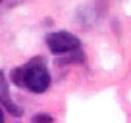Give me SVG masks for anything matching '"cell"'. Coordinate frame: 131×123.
<instances>
[{"mask_svg":"<svg viewBox=\"0 0 131 123\" xmlns=\"http://www.w3.org/2000/svg\"><path fill=\"white\" fill-rule=\"evenodd\" d=\"M12 81L17 87H25L31 92H45L50 87V73L46 69L45 61L41 58H35L23 67H17L12 71Z\"/></svg>","mask_w":131,"mask_h":123,"instance_id":"cell-1","label":"cell"},{"mask_svg":"<svg viewBox=\"0 0 131 123\" xmlns=\"http://www.w3.org/2000/svg\"><path fill=\"white\" fill-rule=\"evenodd\" d=\"M46 46L54 56H64V54H70L73 50L81 48V41L77 37H73L71 33L58 31V33H50L46 37Z\"/></svg>","mask_w":131,"mask_h":123,"instance_id":"cell-2","label":"cell"},{"mask_svg":"<svg viewBox=\"0 0 131 123\" xmlns=\"http://www.w3.org/2000/svg\"><path fill=\"white\" fill-rule=\"evenodd\" d=\"M0 102H2V108L8 110L12 115H21V108L16 106L10 98V89H8V83L4 79V73L0 71Z\"/></svg>","mask_w":131,"mask_h":123,"instance_id":"cell-3","label":"cell"},{"mask_svg":"<svg viewBox=\"0 0 131 123\" xmlns=\"http://www.w3.org/2000/svg\"><path fill=\"white\" fill-rule=\"evenodd\" d=\"M33 121H52V117H50V115H46V114H39V115H35V117H33Z\"/></svg>","mask_w":131,"mask_h":123,"instance_id":"cell-4","label":"cell"},{"mask_svg":"<svg viewBox=\"0 0 131 123\" xmlns=\"http://www.w3.org/2000/svg\"><path fill=\"white\" fill-rule=\"evenodd\" d=\"M4 121V112H2V108H0V123Z\"/></svg>","mask_w":131,"mask_h":123,"instance_id":"cell-5","label":"cell"},{"mask_svg":"<svg viewBox=\"0 0 131 123\" xmlns=\"http://www.w3.org/2000/svg\"><path fill=\"white\" fill-rule=\"evenodd\" d=\"M0 2H2V0H0Z\"/></svg>","mask_w":131,"mask_h":123,"instance_id":"cell-6","label":"cell"}]
</instances>
